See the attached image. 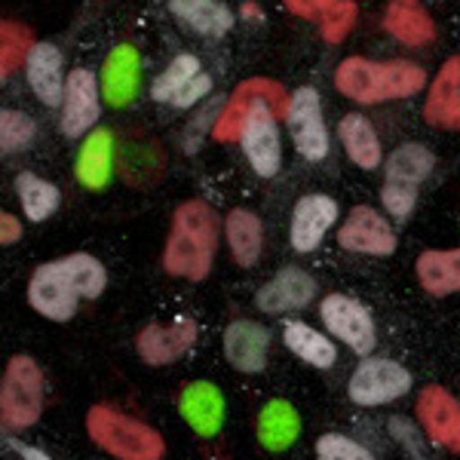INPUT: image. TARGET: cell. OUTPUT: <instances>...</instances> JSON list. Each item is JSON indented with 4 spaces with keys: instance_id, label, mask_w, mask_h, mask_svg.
<instances>
[{
    "instance_id": "cell-1",
    "label": "cell",
    "mask_w": 460,
    "mask_h": 460,
    "mask_svg": "<svg viewBox=\"0 0 460 460\" xmlns=\"http://www.w3.org/2000/svg\"><path fill=\"white\" fill-rule=\"evenodd\" d=\"M215 246H218V218L203 199H188L175 209L172 234H169L166 252H163V267L166 273L181 279L209 277L215 261Z\"/></svg>"
},
{
    "instance_id": "cell-2",
    "label": "cell",
    "mask_w": 460,
    "mask_h": 460,
    "mask_svg": "<svg viewBox=\"0 0 460 460\" xmlns=\"http://www.w3.org/2000/svg\"><path fill=\"white\" fill-rule=\"evenodd\" d=\"M427 84V71L411 62H368V58L350 56L338 65L335 86L341 95L359 105H377V102L405 99L420 93Z\"/></svg>"
},
{
    "instance_id": "cell-3",
    "label": "cell",
    "mask_w": 460,
    "mask_h": 460,
    "mask_svg": "<svg viewBox=\"0 0 460 460\" xmlns=\"http://www.w3.org/2000/svg\"><path fill=\"white\" fill-rule=\"evenodd\" d=\"M86 433L102 451L117 460H160L166 445L154 427L132 420L108 405H93L86 414Z\"/></svg>"
},
{
    "instance_id": "cell-4",
    "label": "cell",
    "mask_w": 460,
    "mask_h": 460,
    "mask_svg": "<svg viewBox=\"0 0 460 460\" xmlns=\"http://www.w3.org/2000/svg\"><path fill=\"white\" fill-rule=\"evenodd\" d=\"M43 411V372L31 356H13L0 384V427L25 429Z\"/></svg>"
},
{
    "instance_id": "cell-5",
    "label": "cell",
    "mask_w": 460,
    "mask_h": 460,
    "mask_svg": "<svg viewBox=\"0 0 460 460\" xmlns=\"http://www.w3.org/2000/svg\"><path fill=\"white\" fill-rule=\"evenodd\" d=\"M433 166H436V157L424 145H402L387 157V178H384L381 199L396 221L411 215L414 203H418L420 181L433 172Z\"/></svg>"
},
{
    "instance_id": "cell-6",
    "label": "cell",
    "mask_w": 460,
    "mask_h": 460,
    "mask_svg": "<svg viewBox=\"0 0 460 460\" xmlns=\"http://www.w3.org/2000/svg\"><path fill=\"white\" fill-rule=\"evenodd\" d=\"M288 99L292 95L286 93L277 80H267V77H252V80H243L240 86L230 93L225 111L218 114V120L212 126V136L215 142H240V132H243V120H246L249 108L255 102H267L270 111L277 114V120H286L288 114Z\"/></svg>"
},
{
    "instance_id": "cell-7",
    "label": "cell",
    "mask_w": 460,
    "mask_h": 460,
    "mask_svg": "<svg viewBox=\"0 0 460 460\" xmlns=\"http://www.w3.org/2000/svg\"><path fill=\"white\" fill-rule=\"evenodd\" d=\"M240 145L246 157L261 178H273L283 166V147H279V129L277 114L270 111L267 102H255L249 108L246 120H243Z\"/></svg>"
},
{
    "instance_id": "cell-8",
    "label": "cell",
    "mask_w": 460,
    "mask_h": 460,
    "mask_svg": "<svg viewBox=\"0 0 460 460\" xmlns=\"http://www.w3.org/2000/svg\"><path fill=\"white\" fill-rule=\"evenodd\" d=\"M288 132H292V142L298 147L301 157L319 163L329 154V129L323 120V102L319 93L310 86H301L288 99Z\"/></svg>"
},
{
    "instance_id": "cell-9",
    "label": "cell",
    "mask_w": 460,
    "mask_h": 460,
    "mask_svg": "<svg viewBox=\"0 0 460 460\" xmlns=\"http://www.w3.org/2000/svg\"><path fill=\"white\" fill-rule=\"evenodd\" d=\"M411 390V375L396 359H366L350 377V399L356 405H387Z\"/></svg>"
},
{
    "instance_id": "cell-10",
    "label": "cell",
    "mask_w": 460,
    "mask_h": 460,
    "mask_svg": "<svg viewBox=\"0 0 460 460\" xmlns=\"http://www.w3.org/2000/svg\"><path fill=\"white\" fill-rule=\"evenodd\" d=\"M323 323L338 341H344L353 353H372L377 344V332L372 323V314L362 307L359 301L347 298V295H329L323 298Z\"/></svg>"
},
{
    "instance_id": "cell-11",
    "label": "cell",
    "mask_w": 460,
    "mask_h": 460,
    "mask_svg": "<svg viewBox=\"0 0 460 460\" xmlns=\"http://www.w3.org/2000/svg\"><path fill=\"white\" fill-rule=\"evenodd\" d=\"M28 301L37 314H43L47 319H56V323H68V319L77 314V288L65 273L62 261H49L43 267H37V273L28 283Z\"/></svg>"
},
{
    "instance_id": "cell-12",
    "label": "cell",
    "mask_w": 460,
    "mask_h": 460,
    "mask_svg": "<svg viewBox=\"0 0 460 460\" xmlns=\"http://www.w3.org/2000/svg\"><path fill=\"white\" fill-rule=\"evenodd\" d=\"M338 243L347 252H362V255H393L396 252V234L387 225V218L372 206H356L347 215V221L338 230Z\"/></svg>"
},
{
    "instance_id": "cell-13",
    "label": "cell",
    "mask_w": 460,
    "mask_h": 460,
    "mask_svg": "<svg viewBox=\"0 0 460 460\" xmlns=\"http://www.w3.org/2000/svg\"><path fill=\"white\" fill-rule=\"evenodd\" d=\"M418 420L436 445L460 455V402L445 387H424L418 396Z\"/></svg>"
},
{
    "instance_id": "cell-14",
    "label": "cell",
    "mask_w": 460,
    "mask_h": 460,
    "mask_svg": "<svg viewBox=\"0 0 460 460\" xmlns=\"http://www.w3.org/2000/svg\"><path fill=\"white\" fill-rule=\"evenodd\" d=\"M212 89V80L206 74H199L197 56H178L172 58L166 71L154 80L151 95L157 102H169L175 108H190L197 99H203Z\"/></svg>"
},
{
    "instance_id": "cell-15",
    "label": "cell",
    "mask_w": 460,
    "mask_h": 460,
    "mask_svg": "<svg viewBox=\"0 0 460 460\" xmlns=\"http://www.w3.org/2000/svg\"><path fill=\"white\" fill-rule=\"evenodd\" d=\"M338 221V203L325 194H307L295 203L288 240L295 252H314L323 243L325 230Z\"/></svg>"
},
{
    "instance_id": "cell-16",
    "label": "cell",
    "mask_w": 460,
    "mask_h": 460,
    "mask_svg": "<svg viewBox=\"0 0 460 460\" xmlns=\"http://www.w3.org/2000/svg\"><path fill=\"white\" fill-rule=\"evenodd\" d=\"M194 341H197V323L190 316H181L169 329L147 325V329L138 332L136 347L147 366H166V362H175L178 356L188 353L194 347Z\"/></svg>"
},
{
    "instance_id": "cell-17",
    "label": "cell",
    "mask_w": 460,
    "mask_h": 460,
    "mask_svg": "<svg viewBox=\"0 0 460 460\" xmlns=\"http://www.w3.org/2000/svg\"><path fill=\"white\" fill-rule=\"evenodd\" d=\"M99 120V89H95V77L86 68H77L68 74L62 99V132L68 138L84 136Z\"/></svg>"
},
{
    "instance_id": "cell-18",
    "label": "cell",
    "mask_w": 460,
    "mask_h": 460,
    "mask_svg": "<svg viewBox=\"0 0 460 460\" xmlns=\"http://www.w3.org/2000/svg\"><path fill=\"white\" fill-rule=\"evenodd\" d=\"M316 279L301 267H283L277 277L258 292V310L264 314H288V310H301L314 301Z\"/></svg>"
},
{
    "instance_id": "cell-19",
    "label": "cell",
    "mask_w": 460,
    "mask_h": 460,
    "mask_svg": "<svg viewBox=\"0 0 460 460\" xmlns=\"http://www.w3.org/2000/svg\"><path fill=\"white\" fill-rule=\"evenodd\" d=\"M424 120L439 129H460V56L445 58L436 74L424 105Z\"/></svg>"
},
{
    "instance_id": "cell-20",
    "label": "cell",
    "mask_w": 460,
    "mask_h": 460,
    "mask_svg": "<svg viewBox=\"0 0 460 460\" xmlns=\"http://www.w3.org/2000/svg\"><path fill=\"white\" fill-rule=\"evenodd\" d=\"M267 344H270V335L264 332V325L249 323V319L230 323L225 332V353H227L230 366L240 368V372H246V375L264 372Z\"/></svg>"
},
{
    "instance_id": "cell-21",
    "label": "cell",
    "mask_w": 460,
    "mask_h": 460,
    "mask_svg": "<svg viewBox=\"0 0 460 460\" xmlns=\"http://www.w3.org/2000/svg\"><path fill=\"white\" fill-rule=\"evenodd\" d=\"M28 84L43 105H62L65 99V77H62V53L53 43H34L28 53Z\"/></svg>"
},
{
    "instance_id": "cell-22",
    "label": "cell",
    "mask_w": 460,
    "mask_h": 460,
    "mask_svg": "<svg viewBox=\"0 0 460 460\" xmlns=\"http://www.w3.org/2000/svg\"><path fill=\"white\" fill-rule=\"evenodd\" d=\"M138 71H142V58H138L132 47H126V43L108 56L105 71H102V93H105L108 105L123 108L136 99Z\"/></svg>"
},
{
    "instance_id": "cell-23",
    "label": "cell",
    "mask_w": 460,
    "mask_h": 460,
    "mask_svg": "<svg viewBox=\"0 0 460 460\" xmlns=\"http://www.w3.org/2000/svg\"><path fill=\"white\" fill-rule=\"evenodd\" d=\"M384 28L405 47H427L436 37V25L418 0H393L384 13Z\"/></svg>"
},
{
    "instance_id": "cell-24",
    "label": "cell",
    "mask_w": 460,
    "mask_h": 460,
    "mask_svg": "<svg viewBox=\"0 0 460 460\" xmlns=\"http://www.w3.org/2000/svg\"><path fill=\"white\" fill-rule=\"evenodd\" d=\"M181 418L197 429L199 436H215L225 424V399L218 387L197 381L181 396Z\"/></svg>"
},
{
    "instance_id": "cell-25",
    "label": "cell",
    "mask_w": 460,
    "mask_h": 460,
    "mask_svg": "<svg viewBox=\"0 0 460 460\" xmlns=\"http://www.w3.org/2000/svg\"><path fill=\"white\" fill-rule=\"evenodd\" d=\"M418 279L436 298L460 292V249L424 252L418 258Z\"/></svg>"
},
{
    "instance_id": "cell-26",
    "label": "cell",
    "mask_w": 460,
    "mask_h": 460,
    "mask_svg": "<svg viewBox=\"0 0 460 460\" xmlns=\"http://www.w3.org/2000/svg\"><path fill=\"white\" fill-rule=\"evenodd\" d=\"M298 433H301V420L292 405L283 402V399H273V402L264 405L261 418H258V439H261L264 448L286 451L288 445L298 439Z\"/></svg>"
},
{
    "instance_id": "cell-27",
    "label": "cell",
    "mask_w": 460,
    "mask_h": 460,
    "mask_svg": "<svg viewBox=\"0 0 460 460\" xmlns=\"http://www.w3.org/2000/svg\"><path fill=\"white\" fill-rule=\"evenodd\" d=\"M227 243L230 252H234V261L252 267L261 258V246H264L261 218L249 209H234L227 215Z\"/></svg>"
},
{
    "instance_id": "cell-28",
    "label": "cell",
    "mask_w": 460,
    "mask_h": 460,
    "mask_svg": "<svg viewBox=\"0 0 460 460\" xmlns=\"http://www.w3.org/2000/svg\"><path fill=\"white\" fill-rule=\"evenodd\" d=\"M111 157H114L111 132L95 129L77 154V178L93 190L105 188V184L111 181Z\"/></svg>"
},
{
    "instance_id": "cell-29",
    "label": "cell",
    "mask_w": 460,
    "mask_h": 460,
    "mask_svg": "<svg viewBox=\"0 0 460 460\" xmlns=\"http://www.w3.org/2000/svg\"><path fill=\"white\" fill-rule=\"evenodd\" d=\"M169 10L178 16L188 28H194L199 34L221 37L230 31L234 16H230L227 6L215 4V0H169Z\"/></svg>"
},
{
    "instance_id": "cell-30",
    "label": "cell",
    "mask_w": 460,
    "mask_h": 460,
    "mask_svg": "<svg viewBox=\"0 0 460 460\" xmlns=\"http://www.w3.org/2000/svg\"><path fill=\"white\" fill-rule=\"evenodd\" d=\"M283 341H286L288 350H292L295 356H301L304 362H310L314 368H332V366H335V359H338L335 344H332L325 335H319L316 329L298 323V319L286 323Z\"/></svg>"
},
{
    "instance_id": "cell-31",
    "label": "cell",
    "mask_w": 460,
    "mask_h": 460,
    "mask_svg": "<svg viewBox=\"0 0 460 460\" xmlns=\"http://www.w3.org/2000/svg\"><path fill=\"white\" fill-rule=\"evenodd\" d=\"M338 132H341V142H344L347 154H350V160L356 163V166H362V169L381 166V157H384L381 142H377L372 123H368L366 117L347 114L344 120H341Z\"/></svg>"
},
{
    "instance_id": "cell-32",
    "label": "cell",
    "mask_w": 460,
    "mask_h": 460,
    "mask_svg": "<svg viewBox=\"0 0 460 460\" xmlns=\"http://www.w3.org/2000/svg\"><path fill=\"white\" fill-rule=\"evenodd\" d=\"M16 190H19V199H22V209L31 221H43L56 212L58 206V188L43 178H37L34 172H22L16 178Z\"/></svg>"
},
{
    "instance_id": "cell-33",
    "label": "cell",
    "mask_w": 460,
    "mask_h": 460,
    "mask_svg": "<svg viewBox=\"0 0 460 460\" xmlns=\"http://www.w3.org/2000/svg\"><path fill=\"white\" fill-rule=\"evenodd\" d=\"M65 267V273H68V279L77 288L80 298H99L102 292H105V283H108V273L102 261H95L93 255H68V258H58Z\"/></svg>"
},
{
    "instance_id": "cell-34",
    "label": "cell",
    "mask_w": 460,
    "mask_h": 460,
    "mask_svg": "<svg viewBox=\"0 0 460 460\" xmlns=\"http://www.w3.org/2000/svg\"><path fill=\"white\" fill-rule=\"evenodd\" d=\"M34 47V34L31 28L16 25V22H0V74L16 71L22 62L28 58Z\"/></svg>"
},
{
    "instance_id": "cell-35",
    "label": "cell",
    "mask_w": 460,
    "mask_h": 460,
    "mask_svg": "<svg viewBox=\"0 0 460 460\" xmlns=\"http://www.w3.org/2000/svg\"><path fill=\"white\" fill-rule=\"evenodd\" d=\"M34 142V120L19 111L0 108V157L16 154Z\"/></svg>"
},
{
    "instance_id": "cell-36",
    "label": "cell",
    "mask_w": 460,
    "mask_h": 460,
    "mask_svg": "<svg viewBox=\"0 0 460 460\" xmlns=\"http://www.w3.org/2000/svg\"><path fill=\"white\" fill-rule=\"evenodd\" d=\"M356 13H359V6L353 4V0H335V4L325 10V16L319 19L323 22V37L325 43H341L347 34H350V28L356 25Z\"/></svg>"
},
{
    "instance_id": "cell-37",
    "label": "cell",
    "mask_w": 460,
    "mask_h": 460,
    "mask_svg": "<svg viewBox=\"0 0 460 460\" xmlns=\"http://www.w3.org/2000/svg\"><path fill=\"white\" fill-rule=\"evenodd\" d=\"M316 460H375L372 451L362 448L359 442H353L350 436L325 433L316 442Z\"/></svg>"
},
{
    "instance_id": "cell-38",
    "label": "cell",
    "mask_w": 460,
    "mask_h": 460,
    "mask_svg": "<svg viewBox=\"0 0 460 460\" xmlns=\"http://www.w3.org/2000/svg\"><path fill=\"white\" fill-rule=\"evenodd\" d=\"M335 0H286V10L301 19H323Z\"/></svg>"
},
{
    "instance_id": "cell-39",
    "label": "cell",
    "mask_w": 460,
    "mask_h": 460,
    "mask_svg": "<svg viewBox=\"0 0 460 460\" xmlns=\"http://www.w3.org/2000/svg\"><path fill=\"white\" fill-rule=\"evenodd\" d=\"M19 236H22V225L13 218L10 212L0 209V246H6V243H16Z\"/></svg>"
},
{
    "instance_id": "cell-40",
    "label": "cell",
    "mask_w": 460,
    "mask_h": 460,
    "mask_svg": "<svg viewBox=\"0 0 460 460\" xmlns=\"http://www.w3.org/2000/svg\"><path fill=\"white\" fill-rule=\"evenodd\" d=\"M13 448H16V451H19V455H22V457H25V460H53V457H49V455H43V451H40V448H31V445H22V442H13Z\"/></svg>"
},
{
    "instance_id": "cell-41",
    "label": "cell",
    "mask_w": 460,
    "mask_h": 460,
    "mask_svg": "<svg viewBox=\"0 0 460 460\" xmlns=\"http://www.w3.org/2000/svg\"><path fill=\"white\" fill-rule=\"evenodd\" d=\"M0 84H4V74H0Z\"/></svg>"
}]
</instances>
